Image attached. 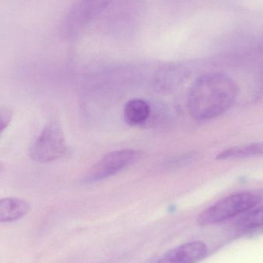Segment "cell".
<instances>
[{
  "label": "cell",
  "mask_w": 263,
  "mask_h": 263,
  "mask_svg": "<svg viewBox=\"0 0 263 263\" xmlns=\"http://www.w3.org/2000/svg\"><path fill=\"white\" fill-rule=\"evenodd\" d=\"M237 85L230 77L219 73L199 77L189 92L188 106L196 120L216 118L231 108L237 98Z\"/></svg>",
  "instance_id": "cell-1"
},
{
  "label": "cell",
  "mask_w": 263,
  "mask_h": 263,
  "mask_svg": "<svg viewBox=\"0 0 263 263\" xmlns=\"http://www.w3.org/2000/svg\"><path fill=\"white\" fill-rule=\"evenodd\" d=\"M263 199V193L247 191L236 193L221 199L204 210L197 222L202 227L214 225L234 217L256 207Z\"/></svg>",
  "instance_id": "cell-2"
},
{
  "label": "cell",
  "mask_w": 263,
  "mask_h": 263,
  "mask_svg": "<svg viewBox=\"0 0 263 263\" xmlns=\"http://www.w3.org/2000/svg\"><path fill=\"white\" fill-rule=\"evenodd\" d=\"M114 0H75L62 22L60 32L64 38L72 40L98 18Z\"/></svg>",
  "instance_id": "cell-3"
},
{
  "label": "cell",
  "mask_w": 263,
  "mask_h": 263,
  "mask_svg": "<svg viewBox=\"0 0 263 263\" xmlns=\"http://www.w3.org/2000/svg\"><path fill=\"white\" fill-rule=\"evenodd\" d=\"M67 152L64 133L60 123L49 122L29 148V156L34 162L47 163L58 160Z\"/></svg>",
  "instance_id": "cell-4"
},
{
  "label": "cell",
  "mask_w": 263,
  "mask_h": 263,
  "mask_svg": "<svg viewBox=\"0 0 263 263\" xmlns=\"http://www.w3.org/2000/svg\"><path fill=\"white\" fill-rule=\"evenodd\" d=\"M140 156L139 152L133 149L117 150L105 155L86 173L83 182H99L120 173L134 163Z\"/></svg>",
  "instance_id": "cell-5"
},
{
  "label": "cell",
  "mask_w": 263,
  "mask_h": 263,
  "mask_svg": "<svg viewBox=\"0 0 263 263\" xmlns=\"http://www.w3.org/2000/svg\"><path fill=\"white\" fill-rule=\"evenodd\" d=\"M207 253L204 242H188L170 250L156 263H197L206 256Z\"/></svg>",
  "instance_id": "cell-6"
},
{
  "label": "cell",
  "mask_w": 263,
  "mask_h": 263,
  "mask_svg": "<svg viewBox=\"0 0 263 263\" xmlns=\"http://www.w3.org/2000/svg\"><path fill=\"white\" fill-rule=\"evenodd\" d=\"M30 210L27 201L20 198L0 199V222H10L24 217Z\"/></svg>",
  "instance_id": "cell-7"
},
{
  "label": "cell",
  "mask_w": 263,
  "mask_h": 263,
  "mask_svg": "<svg viewBox=\"0 0 263 263\" xmlns=\"http://www.w3.org/2000/svg\"><path fill=\"white\" fill-rule=\"evenodd\" d=\"M124 119L130 126H138L146 121L149 117L150 108L148 103L140 99L129 100L125 105Z\"/></svg>",
  "instance_id": "cell-8"
},
{
  "label": "cell",
  "mask_w": 263,
  "mask_h": 263,
  "mask_svg": "<svg viewBox=\"0 0 263 263\" xmlns=\"http://www.w3.org/2000/svg\"><path fill=\"white\" fill-rule=\"evenodd\" d=\"M263 156V142L236 145L227 148L216 156L219 160L225 159H246V158Z\"/></svg>",
  "instance_id": "cell-9"
},
{
  "label": "cell",
  "mask_w": 263,
  "mask_h": 263,
  "mask_svg": "<svg viewBox=\"0 0 263 263\" xmlns=\"http://www.w3.org/2000/svg\"><path fill=\"white\" fill-rule=\"evenodd\" d=\"M238 226L244 230L263 227V205L242 216L238 222Z\"/></svg>",
  "instance_id": "cell-10"
},
{
  "label": "cell",
  "mask_w": 263,
  "mask_h": 263,
  "mask_svg": "<svg viewBox=\"0 0 263 263\" xmlns=\"http://www.w3.org/2000/svg\"><path fill=\"white\" fill-rule=\"evenodd\" d=\"M12 114L10 109L6 108L0 109V135L8 127L12 120Z\"/></svg>",
  "instance_id": "cell-11"
},
{
  "label": "cell",
  "mask_w": 263,
  "mask_h": 263,
  "mask_svg": "<svg viewBox=\"0 0 263 263\" xmlns=\"http://www.w3.org/2000/svg\"><path fill=\"white\" fill-rule=\"evenodd\" d=\"M3 165L0 164V175L2 174V173H3Z\"/></svg>",
  "instance_id": "cell-12"
}]
</instances>
